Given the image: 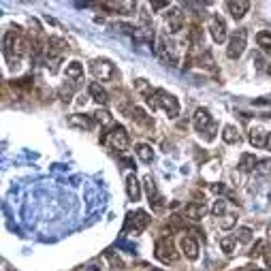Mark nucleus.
<instances>
[{
	"label": "nucleus",
	"mask_w": 271,
	"mask_h": 271,
	"mask_svg": "<svg viewBox=\"0 0 271 271\" xmlns=\"http://www.w3.org/2000/svg\"><path fill=\"white\" fill-rule=\"evenodd\" d=\"M2 45H4V58L9 60V62H15V64H18L22 56L28 52V41L24 38L20 28L9 30V32L4 34Z\"/></svg>",
	"instance_id": "f257e3e1"
},
{
	"label": "nucleus",
	"mask_w": 271,
	"mask_h": 271,
	"mask_svg": "<svg viewBox=\"0 0 271 271\" xmlns=\"http://www.w3.org/2000/svg\"><path fill=\"white\" fill-rule=\"evenodd\" d=\"M146 100H148V105L152 107L154 111H156V109H162L169 118H178V114H180V102H178V98H175L173 94H169L166 90H154L152 96L146 98Z\"/></svg>",
	"instance_id": "f03ea898"
},
{
	"label": "nucleus",
	"mask_w": 271,
	"mask_h": 271,
	"mask_svg": "<svg viewBox=\"0 0 271 271\" xmlns=\"http://www.w3.org/2000/svg\"><path fill=\"white\" fill-rule=\"evenodd\" d=\"M100 143H102V146H109V148L118 150V152H124V150H128L130 139H128V132H126L124 126L114 124V126H111V128L100 137Z\"/></svg>",
	"instance_id": "7ed1b4c3"
},
{
	"label": "nucleus",
	"mask_w": 271,
	"mask_h": 271,
	"mask_svg": "<svg viewBox=\"0 0 271 271\" xmlns=\"http://www.w3.org/2000/svg\"><path fill=\"white\" fill-rule=\"evenodd\" d=\"M192 124H194V128L196 132L205 134V141H212L214 137H216V132H218V126L216 122H214V118L210 116V111L207 109H196L194 111V118H192Z\"/></svg>",
	"instance_id": "20e7f679"
},
{
	"label": "nucleus",
	"mask_w": 271,
	"mask_h": 271,
	"mask_svg": "<svg viewBox=\"0 0 271 271\" xmlns=\"http://www.w3.org/2000/svg\"><path fill=\"white\" fill-rule=\"evenodd\" d=\"M246 43H248V32H246L244 28H239V30H235L233 34H230V38H228V47H226V56L230 60H237L239 56L244 54V50H246Z\"/></svg>",
	"instance_id": "39448f33"
},
{
	"label": "nucleus",
	"mask_w": 271,
	"mask_h": 271,
	"mask_svg": "<svg viewBox=\"0 0 271 271\" xmlns=\"http://www.w3.org/2000/svg\"><path fill=\"white\" fill-rule=\"evenodd\" d=\"M150 224V216L146 212H134V214H128L126 218V224H124V233H132V235H139L143 230L148 228Z\"/></svg>",
	"instance_id": "423d86ee"
},
{
	"label": "nucleus",
	"mask_w": 271,
	"mask_h": 271,
	"mask_svg": "<svg viewBox=\"0 0 271 271\" xmlns=\"http://www.w3.org/2000/svg\"><path fill=\"white\" fill-rule=\"evenodd\" d=\"M90 68H92V75L96 77L98 82H111V79H116V75H118L114 62H109V60H105V58L94 60Z\"/></svg>",
	"instance_id": "0eeeda50"
},
{
	"label": "nucleus",
	"mask_w": 271,
	"mask_h": 271,
	"mask_svg": "<svg viewBox=\"0 0 271 271\" xmlns=\"http://www.w3.org/2000/svg\"><path fill=\"white\" fill-rule=\"evenodd\" d=\"M156 256H158V260H162V262H175L180 258V254H178V250H175V246H173V242L169 237H162V239H158L156 242Z\"/></svg>",
	"instance_id": "6e6552de"
},
{
	"label": "nucleus",
	"mask_w": 271,
	"mask_h": 271,
	"mask_svg": "<svg viewBox=\"0 0 271 271\" xmlns=\"http://www.w3.org/2000/svg\"><path fill=\"white\" fill-rule=\"evenodd\" d=\"M210 32H212V38L216 43H224L226 41V24L220 15H212L210 20Z\"/></svg>",
	"instance_id": "1a4fd4ad"
},
{
	"label": "nucleus",
	"mask_w": 271,
	"mask_h": 271,
	"mask_svg": "<svg viewBox=\"0 0 271 271\" xmlns=\"http://www.w3.org/2000/svg\"><path fill=\"white\" fill-rule=\"evenodd\" d=\"M143 184H146V190H148V198H150V205H152L156 212H160L162 207H164V203H162V196L158 194V188H156V184H154L152 175H148V178L143 180Z\"/></svg>",
	"instance_id": "9d476101"
},
{
	"label": "nucleus",
	"mask_w": 271,
	"mask_h": 271,
	"mask_svg": "<svg viewBox=\"0 0 271 271\" xmlns=\"http://www.w3.org/2000/svg\"><path fill=\"white\" fill-rule=\"evenodd\" d=\"M180 248H182V252H184L190 260H194L198 256V246H196V242L192 237H188V235L182 237L180 239Z\"/></svg>",
	"instance_id": "9b49d317"
},
{
	"label": "nucleus",
	"mask_w": 271,
	"mask_h": 271,
	"mask_svg": "<svg viewBox=\"0 0 271 271\" xmlns=\"http://www.w3.org/2000/svg\"><path fill=\"white\" fill-rule=\"evenodd\" d=\"M226 6H228V11H230V15H233L235 20H242L244 15L248 13L250 2H248V0H230Z\"/></svg>",
	"instance_id": "f8f14e48"
},
{
	"label": "nucleus",
	"mask_w": 271,
	"mask_h": 271,
	"mask_svg": "<svg viewBox=\"0 0 271 271\" xmlns=\"http://www.w3.org/2000/svg\"><path fill=\"white\" fill-rule=\"evenodd\" d=\"M64 73H66V79H70V84H79V82H84V66L79 64V62H70V64H66L64 68Z\"/></svg>",
	"instance_id": "ddd939ff"
},
{
	"label": "nucleus",
	"mask_w": 271,
	"mask_h": 271,
	"mask_svg": "<svg viewBox=\"0 0 271 271\" xmlns=\"http://www.w3.org/2000/svg\"><path fill=\"white\" fill-rule=\"evenodd\" d=\"M126 194H128L130 201H139L141 198V184L134 175H128V178H126Z\"/></svg>",
	"instance_id": "4468645a"
},
{
	"label": "nucleus",
	"mask_w": 271,
	"mask_h": 271,
	"mask_svg": "<svg viewBox=\"0 0 271 271\" xmlns=\"http://www.w3.org/2000/svg\"><path fill=\"white\" fill-rule=\"evenodd\" d=\"M205 214H207L205 203H190V205H186V210H184V216L190 218V220H201Z\"/></svg>",
	"instance_id": "2eb2a0df"
},
{
	"label": "nucleus",
	"mask_w": 271,
	"mask_h": 271,
	"mask_svg": "<svg viewBox=\"0 0 271 271\" xmlns=\"http://www.w3.org/2000/svg\"><path fill=\"white\" fill-rule=\"evenodd\" d=\"M267 137L269 132L265 128H260V126H254V128L250 130V143L256 148H265L267 146Z\"/></svg>",
	"instance_id": "dca6fc26"
},
{
	"label": "nucleus",
	"mask_w": 271,
	"mask_h": 271,
	"mask_svg": "<svg viewBox=\"0 0 271 271\" xmlns=\"http://www.w3.org/2000/svg\"><path fill=\"white\" fill-rule=\"evenodd\" d=\"M90 94H92V98L96 100L98 105H107V102H109V94H107V90L100 84H90Z\"/></svg>",
	"instance_id": "f3484780"
},
{
	"label": "nucleus",
	"mask_w": 271,
	"mask_h": 271,
	"mask_svg": "<svg viewBox=\"0 0 271 271\" xmlns=\"http://www.w3.org/2000/svg\"><path fill=\"white\" fill-rule=\"evenodd\" d=\"M166 26H169V32H180L184 28V20H182L180 11H171L169 18H166Z\"/></svg>",
	"instance_id": "a211bd4d"
},
{
	"label": "nucleus",
	"mask_w": 271,
	"mask_h": 271,
	"mask_svg": "<svg viewBox=\"0 0 271 271\" xmlns=\"http://www.w3.org/2000/svg\"><path fill=\"white\" fill-rule=\"evenodd\" d=\"M130 118H132L137 124L146 126V128H152V126H154L152 118H150V116H148V114H146V111H143L141 107H134V109H132V114H130Z\"/></svg>",
	"instance_id": "6ab92c4d"
},
{
	"label": "nucleus",
	"mask_w": 271,
	"mask_h": 271,
	"mask_svg": "<svg viewBox=\"0 0 271 271\" xmlns=\"http://www.w3.org/2000/svg\"><path fill=\"white\" fill-rule=\"evenodd\" d=\"M134 152H137V156L141 158L143 162H152L154 160V150L148 146V143H139L137 148H134Z\"/></svg>",
	"instance_id": "aec40b11"
},
{
	"label": "nucleus",
	"mask_w": 271,
	"mask_h": 271,
	"mask_svg": "<svg viewBox=\"0 0 271 271\" xmlns=\"http://www.w3.org/2000/svg\"><path fill=\"white\" fill-rule=\"evenodd\" d=\"M68 122L73 124V126H79V128H86V130H90L92 126H94V118H88V116H70L68 118Z\"/></svg>",
	"instance_id": "412c9836"
},
{
	"label": "nucleus",
	"mask_w": 271,
	"mask_h": 271,
	"mask_svg": "<svg viewBox=\"0 0 271 271\" xmlns=\"http://www.w3.org/2000/svg\"><path fill=\"white\" fill-rule=\"evenodd\" d=\"M254 164H258L256 158H254L252 154H244V156H242V160H239V171L250 173V171L254 169Z\"/></svg>",
	"instance_id": "4be33fe9"
},
{
	"label": "nucleus",
	"mask_w": 271,
	"mask_h": 271,
	"mask_svg": "<svg viewBox=\"0 0 271 271\" xmlns=\"http://www.w3.org/2000/svg\"><path fill=\"white\" fill-rule=\"evenodd\" d=\"M256 43H258V47L262 52L271 56V32H258L256 34Z\"/></svg>",
	"instance_id": "5701e85b"
},
{
	"label": "nucleus",
	"mask_w": 271,
	"mask_h": 271,
	"mask_svg": "<svg viewBox=\"0 0 271 271\" xmlns=\"http://www.w3.org/2000/svg\"><path fill=\"white\" fill-rule=\"evenodd\" d=\"M222 139L226 143H239V132L235 126H224V130H222Z\"/></svg>",
	"instance_id": "b1692460"
},
{
	"label": "nucleus",
	"mask_w": 271,
	"mask_h": 271,
	"mask_svg": "<svg viewBox=\"0 0 271 271\" xmlns=\"http://www.w3.org/2000/svg\"><path fill=\"white\" fill-rule=\"evenodd\" d=\"M92 118H94V122H98L102 126H109L111 124V116H109V111H105V109H96L92 114Z\"/></svg>",
	"instance_id": "393cba45"
},
{
	"label": "nucleus",
	"mask_w": 271,
	"mask_h": 271,
	"mask_svg": "<svg viewBox=\"0 0 271 271\" xmlns=\"http://www.w3.org/2000/svg\"><path fill=\"white\" fill-rule=\"evenodd\" d=\"M235 244H237L235 237H222V239H220V248L224 250L226 254H233V252H235Z\"/></svg>",
	"instance_id": "a878e982"
},
{
	"label": "nucleus",
	"mask_w": 271,
	"mask_h": 271,
	"mask_svg": "<svg viewBox=\"0 0 271 271\" xmlns=\"http://www.w3.org/2000/svg\"><path fill=\"white\" fill-rule=\"evenodd\" d=\"M235 239L237 242H242V244H248L250 239H252V230L250 228H237V233H235Z\"/></svg>",
	"instance_id": "bb28decb"
},
{
	"label": "nucleus",
	"mask_w": 271,
	"mask_h": 271,
	"mask_svg": "<svg viewBox=\"0 0 271 271\" xmlns=\"http://www.w3.org/2000/svg\"><path fill=\"white\" fill-rule=\"evenodd\" d=\"M235 222H237L235 214H224V216H222V220H220V226H222V228H233Z\"/></svg>",
	"instance_id": "cd10ccee"
},
{
	"label": "nucleus",
	"mask_w": 271,
	"mask_h": 271,
	"mask_svg": "<svg viewBox=\"0 0 271 271\" xmlns=\"http://www.w3.org/2000/svg\"><path fill=\"white\" fill-rule=\"evenodd\" d=\"M256 171H258L260 175H265V178H271V160H269V158H267V160H260V162H258Z\"/></svg>",
	"instance_id": "c85d7f7f"
},
{
	"label": "nucleus",
	"mask_w": 271,
	"mask_h": 271,
	"mask_svg": "<svg viewBox=\"0 0 271 271\" xmlns=\"http://www.w3.org/2000/svg\"><path fill=\"white\" fill-rule=\"evenodd\" d=\"M224 210H226V203L220 198V201L214 203V207H212V214H214V216H220V214H224Z\"/></svg>",
	"instance_id": "c756f323"
},
{
	"label": "nucleus",
	"mask_w": 271,
	"mask_h": 271,
	"mask_svg": "<svg viewBox=\"0 0 271 271\" xmlns=\"http://www.w3.org/2000/svg\"><path fill=\"white\" fill-rule=\"evenodd\" d=\"M84 271H102V265H100V260H92V262H88L86 269Z\"/></svg>",
	"instance_id": "7c9ffc66"
},
{
	"label": "nucleus",
	"mask_w": 271,
	"mask_h": 271,
	"mask_svg": "<svg viewBox=\"0 0 271 271\" xmlns=\"http://www.w3.org/2000/svg\"><path fill=\"white\" fill-rule=\"evenodd\" d=\"M262 246H265V242H258L256 246H254V248H252V256H258V254H260V250H262Z\"/></svg>",
	"instance_id": "2f4dec72"
},
{
	"label": "nucleus",
	"mask_w": 271,
	"mask_h": 271,
	"mask_svg": "<svg viewBox=\"0 0 271 271\" xmlns=\"http://www.w3.org/2000/svg\"><path fill=\"white\" fill-rule=\"evenodd\" d=\"M154 9H162V6H166V2H160V0H156V2H152Z\"/></svg>",
	"instance_id": "473e14b6"
},
{
	"label": "nucleus",
	"mask_w": 271,
	"mask_h": 271,
	"mask_svg": "<svg viewBox=\"0 0 271 271\" xmlns=\"http://www.w3.org/2000/svg\"><path fill=\"white\" fill-rule=\"evenodd\" d=\"M267 150H271V132H269V137H267V146H265Z\"/></svg>",
	"instance_id": "72a5a7b5"
},
{
	"label": "nucleus",
	"mask_w": 271,
	"mask_h": 271,
	"mask_svg": "<svg viewBox=\"0 0 271 271\" xmlns=\"http://www.w3.org/2000/svg\"><path fill=\"white\" fill-rule=\"evenodd\" d=\"M269 73H271V66H269Z\"/></svg>",
	"instance_id": "f704fd0d"
},
{
	"label": "nucleus",
	"mask_w": 271,
	"mask_h": 271,
	"mask_svg": "<svg viewBox=\"0 0 271 271\" xmlns=\"http://www.w3.org/2000/svg\"><path fill=\"white\" fill-rule=\"evenodd\" d=\"M269 235H271V228H269Z\"/></svg>",
	"instance_id": "c9c22d12"
}]
</instances>
